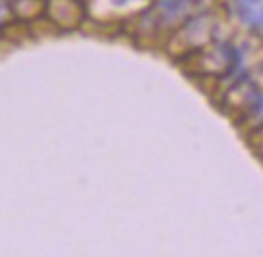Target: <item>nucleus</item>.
<instances>
[{
    "mask_svg": "<svg viewBox=\"0 0 263 257\" xmlns=\"http://www.w3.org/2000/svg\"><path fill=\"white\" fill-rule=\"evenodd\" d=\"M48 17L56 27L73 29L83 19V4L77 0H48Z\"/></svg>",
    "mask_w": 263,
    "mask_h": 257,
    "instance_id": "1",
    "label": "nucleus"
},
{
    "mask_svg": "<svg viewBox=\"0 0 263 257\" xmlns=\"http://www.w3.org/2000/svg\"><path fill=\"white\" fill-rule=\"evenodd\" d=\"M43 10V2L41 0H15L14 2V12L22 17H31L37 15Z\"/></svg>",
    "mask_w": 263,
    "mask_h": 257,
    "instance_id": "2",
    "label": "nucleus"
},
{
    "mask_svg": "<svg viewBox=\"0 0 263 257\" xmlns=\"http://www.w3.org/2000/svg\"><path fill=\"white\" fill-rule=\"evenodd\" d=\"M248 2H259V0H248Z\"/></svg>",
    "mask_w": 263,
    "mask_h": 257,
    "instance_id": "3",
    "label": "nucleus"
},
{
    "mask_svg": "<svg viewBox=\"0 0 263 257\" xmlns=\"http://www.w3.org/2000/svg\"><path fill=\"white\" fill-rule=\"evenodd\" d=\"M116 2H119V4H121V2H125V0H116Z\"/></svg>",
    "mask_w": 263,
    "mask_h": 257,
    "instance_id": "4",
    "label": "nucleus"
}]
</instances>
